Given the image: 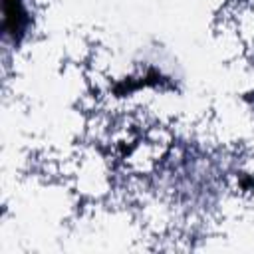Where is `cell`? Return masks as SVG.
I'll return each instance as SVG.
<instances>
[{"instance_id":"1","label":"cell","mask_w":254,"mask_h":254,"mask_svg":"<svg viewBox=\"0 0 254 254\" xmlns=\"http://www.w3.org/2000/svg\"><path fill=\"white\" fill-rule=\"evenodd\" d=\"M4 20L10 34H18L24 24V10L20 0H4Z\"/></svg>"}]
</instances>
